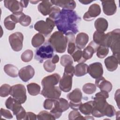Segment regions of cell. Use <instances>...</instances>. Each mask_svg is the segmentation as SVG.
Returning a JSON list of instances; mask_svg holds the SVG:
<instances>
[{
  "mask_svg": "<svg viewBox=\"0 0 120 120\" xmlns=\"http://www.w3.org/2000/svg\"><path fill=\"white\" fill-rule=\"evenodd\" d=\"M80 21L81 17L75 11L62 9L54 22L59 31L64 35L68 32L75 34L79 31L78 23Z\"/></svg>",
  "mask_w": 120,
  "mask_h": 120,
  "instance_id": "6da1fadb",
  "label": "cell"
},
{
  "mask_svg": "<svg viewBox=\"0 0 120 120\" xmlns=\"http://www.w3.org/2000/svg\"><path fill=\"white\" fill-rule=\"evenodd\" d=\"M60 79V76L57 73H54L45 77L41 81L43 89L55 86L59 82Z\"/></svg>",
  "mask_w": 120,
  "mask_h": 120,
  "instance_id": "2e32d148",
  "label": "cell"
},
{
  "mask_svg": "<svg viewBox=\"0 0 120 120\" xmlns=\"http://www.w3.org/2000/svg\"><path fill=\"white\" fill-rule=\"evenodd\" d=\"M5 105L7 108L11 110L13 114L16 116V119L24 120L26 112L21 104L16 101L12 97H9L5 102Z\"/></svg>",
  "mask_w": 120,
  "mask_h": 120,
  "instance_id": "5b68a950",
  "label": "cell"
},
{
  "mask_svg": "<svg viewBox=\"0 0 120 120\" xmlns=\"http://www.w3.org/2000/svg\"><path fill=\"white\" fill-rule=\"evenodd\" d=\"M8 40L12 49L15 52L20 51L23 47V35L20 32H15L11 34Z\"/></svg>",
  "mask_w": 120,
  "mask_h": 120,
  "instance_id": "8fae6325",
  "label": "cell"
},
{
  "mask_svg": "<svg viewBox=\"0 0 120 120\" xmlns=\"http://www.w3.org/2000/svg\"><path fill=\"white\" fill-rule=\"evenodd\" d=\"M55 25L54 22L48 17L46 18L45 22L44 20L38 21L35 24L34 28L36 30L46 36L52 32Z\"/></svg>",
  "mask_w": 120,
  "mask_h": 120,
  "instance_id": "52a82bcc",
  "label": "cell"
},
{
  "mask_svg": "<svg viewBox=\"0 0 120 120\" xmlns=\"http://www.w3.org/2000/svg\"><path fill=\"white\" fill-rule=\"evenodd\" d=\"M12 15L17 23H20V24L23 26H28L31 23V17L28 15H25L22 12L13 13Z\"/></svg>",
  "mask_w": 120,
  "mask_h": 120,
  "instance_id": "603a6c76",
  "label": "cell"
},
{
  "mask_svg": "<svg viewBox=\"0 0 120 120\" xmlns=\"http://www.w3.org/2000/svg\"><path fill=\"white\" fill-rule=\"evenodd\" d=\"M101 13L100 6L96 3L91 5L88 10L83 15V19L86 21H91Z\"/></svg>",
  "mask_w": 120,
  "mask_h": 120,
  "instance_id": "4fadbf2b",
  "label": "cell"
},
{
  "mask_svg": "<svg viewBox=\"0 0 120 120\" xmlns=\"http://www.w3.org/2000/svg\"><path fill=\"white\" fill-rule=\"evenodd\" d=\"M37 119V115L32 112H26L24 120H35Z\"/></svg>",
  "mask_w": 120,
  "mask_h": 120,
  "instance_id": "f907efd6",
  "label": "cell"
},
{
  "mask_svg": "<svg viewBox=\"0 0 120 120\" xmlns=\"http://www.w3.org/2000/svg\"><path fill=\"white\" fill-rule=\"evenodd\" d=\"M0 116L8 119H11L13 117L12 114L9 110L3 108L0 109Z\"/></svg>",
  "mask_w": 120,
  "mask_h": 120,
  "instance_id": "c3c4849f",
  "label": "cell"
},
{
  "mask_svg": "<svg viewBox=\"0 0 120 120\" xmlns=\"http://www.w3.org/2000/svg\"><path fill=\"white\" fill-rule=\"evenodd\" d=\"M82 50L77 47L75 51L71 55V57L75 62H77L79 63L85 62L82 58Z\"/></svg>",
  "mask_w": 120,
  "mask_h": 120,
  "instance_id": "8d00e7d4",
  "label": "cell"
},
{
  "mask_svg": "<svg viewBox=\"0 0 120 120\" xmlns=\"http://www.w3.org/2000/svg\"><path fill=\"white\" fill-rule=\"evenodd\" d=\"M52 5L60 7L62 9L73 10L76 7V3L74 0H51Z\"/></svg>",
  "mask_w": 120,
  "mask_h": 120,
  "instance_id": "cb8c5ba5",
  "label": "cell"
},
{
  "mask_svg": "<svg viewBox=\"0 0 120 120\" xmlns=\"http://www.w3.org/2000/svg\"><path fill=\"white\" fill-rule=\"evenodd\" d=\"M98 46L93 41H91L89 45L82 51V58L86 61L87 60L91 59L95 52H96V50Z\"/></svg>",
  "mask_w": 120,
  "mask_h": 120,
  "instance_id": "ffe728a7",
  "label": "cell"
},
{
  "mask_svg": "<svg viewBox=\"0 0 120 120\" xmlns=\"http://www.w3.org/2000/svg\"><path fill=\"white\" fill-rule=\"evenodd\" d=\"M11 86L8 84H2L0 88V96L1 97H6L10 94Z\"/></svg>",
  "mask_w": 120,
  "mask_h": 120,
  "instance_id": "7bdbcfd3",
  "label": "cell"
},
{
  "mask_svg": "<svg viewBox=\"0 0 120 120\" xmlns=\"http://www.w3.org/2000/svg\"><path fill=\"white\" fill-rule=\"evenodd\" d=\"M88 66L84 63H80L75 67L74 75L78 77L82 76L88 73Z\"/></svg>",
  "mask_w": 120,
  "mask_h": 120,
  "instance_id": "f546056e",
  "label": "cell"
},
{
  "mask_svg": "<svg viewBox=\"0 0 120 120\" xmlns=\"http://www.w3.org/2000/svg\"><path fill=\"white\" fill-rule=\"evenodd\" d=\"M104 63L107 70L112 72L117 68L120 63V58L114 55H112L105 60Z\"/></svg>",
  "mask_w": 120,
  "mask_h": 120,
  "instance_id": "44dd1931",
  "label": "cell"
},
{
  "mask_svg": "<svg viewBox=\"0 0 120 120\" xmlns=\"http://www.w3.org/2000/svg\"><path fill=\"white\" fill-rule=\"evenodd\" d=\"M109 51L108 47L104 45H98L96 50V54L98 58L103 59L107 55Z\"/></svg>",
  "mask_w": 120,
  "mask_h": 120,
  "instance_id": "d590c367",
  "label": "cell"
},
{
  "mask_svg": "<svg viewBox=\"0 0 120 120\" xmlns=\"http://www.w3.org/2000/svg\"><path fill=\"white\" fill-rule=\"evenodd\" d=\"M5 7L8 9L11 12L16 13L22 12L23 7L20 1L16 0H4Z\"/></svg>",
  "mask_w": 120,
  "mask_h": 120,
  "instance_id": "ac0fdd59",
  "label": "cell"
},
{
  "mask_svg": "<svg viewBox=\"0 0 120 120\" xmlns=\"http://www.w3.org/2000/svg\"><path fill=\"white\" fill-rule=\"evenodd\" d=\"M64 73L74 75L75 73V67L72 65H68L65 67Z\"/></svg>",
  "mask_w": 120,
  "mask_h": 120,
  "instance_id": "681fc988",
  "label": "cell"
},
{
  "mask_svg": "<svg viewBox=\"0 0 120 120\" xmlns=\"http://www.w3.org/2000/svg\"><path fill=\"white\" fill-rule=\"evenodd\" d=\"M89 41V36L84 32L79 33L76 37L75 42L76 47L80 49H83Z\"/></svg>",
  "mask_w": 120,
  "mask_h": 120,
  "instance_id": "484cf974",
  "label": "cell"
},
{
  "mask_svg": "<svg viewBox=\"0 0 120 120\" xmlns=\"http://www.w3.org/2000/svg\"><path fill=\"white\" fill-rule=\"evenodd\" d=\"M29 2H31V3L32 4H37V3L40 2V1H30Z\"/></svg>",
  "mask_w": 120,
  "mask_h": 120,
  "instance_id": "9f6ffc18",
  "label": "cell"
},
{
  "mask_svg": "<svg viewBox=\"0 0 120 120\" xmlns=\"http://www.w3.org/2000/svg\"><path fill=\"white\" fill-rule=\"evenodd\" d=\"M114 99L116 101L117 106L119 108V101H120V89H118L117 91H116L115 95H114Z\"/></svg>",
  "mask_w": 120,
  "mask_h": 120,
  "instance_id": "816d5d0a",
  "label": "cell"
},
{
  "mask_svg": "<svg viewBox=\"0 0 120 120\" xmlns=\"http://www.w3.org/2000/svg\"><path fill=\"white\" fill-rule=\"evenodd\" d=\"M73 63V59L71 56L68 54H64L61 57L60 64L62 66L65 67L68 65H72Z\"/></svg>",
  "mask_w": 120,
  "mask_h": 120,
  "instance_id": "60d3db41",
  "label": "cell"
},
{
  "mask_svg": "<svg viewBox=\"0 0 120 120\" xmlns=\"http://www.w3.org/2000/svg\"><path fill=\"white\" fill-rule=\"evenodd\" d=\"M115 112L116 111L114 106L108 103L106 105L104 110V116H106L109 117H112L115 115Z\"/></svg>",
  "mask_w": 120,
  "mask_h": 120,
  "instance_id": "b9f144b4",
  "label": "cell"
},
{
  "mask_svg": "<svg viewBox=\"0 0 120 120\" xmlns=\"http://www.w3.org/2000/svg\"><path fill=\"white\" fill-rule=\"evenodd\" d=\"M4 72L9 76L16 77L18 75L19 70L16 67L12 64H7L4 67Z\"/></svg>",
  "mask_w": 120,
  "mask_h": 120,
  "instance_id": "4dcf8cb0",
  "label": "cell"
},
{
  "mask_svg": "<svg viewBox=\"0 0 120 120\" xmlns=\"http://www.w3.org/2000/svg\"><path fill=\"white\" fill-rule=\"evenodd\" d=\"M95 85L99 88L100 90L109 92L112 88V85L110 82L106 80L102 76L96 79Z\"/></svg>",
  "mask_w": 120,
  "mask_h": 120,
  "instance_id": "7402d4cb",
  "label": "cell"
},
{
  "mask_svg": "<svg viewBox=\"0 0 120 120\" xmlns=\"http://www.w3.org/2000/svg\"><path fill=\"white\" fill-rule=\"evenodd\" d=\"M10 95L21 104L25 103L27 99L26 88L22 84H17L11 86Z\"/></svg>",
  "mask_w": 120,
  "mask_h": 120,
  "instance_id": "9c48e42d",
  "label": "cell"
},
{
  "mask_svg": "<svg viewBox=\"0 0 120 120\" xmlns=\"http://www.w3.org/2000/svg\"><path fill=\"white\" fill-rule=\"evenodd\" d=\"M20 2L22 4V5L23 8H26L28 5V3L29 1H25V0H20Z\"/></svg>",
  "mask_w": 120,
  "mask_h": 120,
  "instance_id": "db71d44e",
  "label": "cell"
},
{
  "mask_svg": "<svg viewBox=\"0 0 120 120\" xmlns=\"http://www.w3.org/2000/svg\"><path fill=\"white\" fill-rule=\"evenodd\" d=\"M45 41V38L44 36L40 33H38L33 37L31 40V44L34 47L37 48L42 45Z\"/></svg>",
  "mask_w": 120,
  "mask_h": 120,
  "instance_id": "d6a6232c",
  "label": "cell"
},
{
  "mask_svg": "<svg viewBox=\"0 0 120 120\" xmlns=\"http://www.w3.org/2000/svg\"><path fill=\"white\" fill-rule=\"evenodd\" d=\"M17 23L12 14L6 17L4 21V24L5 28L9 30H13L15 27V24Z\"/></svg>",
  "mask_w": 120,
  "mask_h": 120,
  "instance_id": "836d02e7",
  "label": "cell"
},
{
  "mask_svg": "<svg viewBox=\"0 0 120 120\" xmlns=\"http://www.w3.org/2000/svg\"><path fill=\"white\" fill-rule=\"evenodd\" d=\"M67 97L70 101L69 103V107L74 110H78L82 104V93L80 89H74L67 95Z\"/></svg>",
  "mask_w": 120,
  "mask_h": 120,
  "instance_id": "30bf717a",
  "label": "cell"
},
{
  "mask_svg": "<svg viewBox=\"0 0 120 120\" xmlns=\"http://www.w3.org/2000/svg\"><path fill=\"white\" fill-rule=\"evenodd\" d=\"M35 75V70L30 65H28L20 69L18 75L20 79L24 82H27L31 79Z\"/></svg>",
  "mask_w": 120,
  "mask_h": 120,
  "instance_id": "e0dca14e",
  "label": "cell"
},
{
  "mask_svg": "<svg viewBox=\"0 0 120 120\" xmlns=\"http://www.w3.org/2000/svg\"><path fill=\"white\" fill-rule=\"evenodd\" d=\"M54 49L48 43H45L39 46L35 51V59L40 63H42L44 60L52 58L53 55Z\"/></svg>",
  "mask_w": 120,
  "mask_h": 120,
  "instance_id": "8992f818",
  "label": "cell"
},
{
  "mask_svg": "<svg viewBox=\"0 0 120 120\" xmlns=\"http://www.w3.org/2000/svg\"><path fill=\"white\" fill-rule=\"evenodd\" d=\"M94 25L97 31L101 32H104L108 28V23L105 18L99 17L95 21Z\"/></svg>",
  "mask_w": 120,
  "mask_h": 120,
  "instance_id": "f1b7e54d",
  "label": "cell"
},
{
  "mask_svg": "<svg viewBox=\"0 0 120 120\" xmlns=\"http://www.w3.org/2000/svg\"><path fill=\"white\" fill-rule=\"evenodd\" d=\"M93 109V101H89L82 104L79 107V110L83 114L89 115L91 114Z\"/></svg>",
  "mask_w": 120,
  "mask_h": 120,
  "instance_id": "1f68e13d",
  "label": "cell"
},
{
  "mask_svg": "<svg viewBox=\"0 0 120 120\" xmlns=\"http://www.w3.org/2000/svg\"><path fill=\"white\" fill-rule=\"evenodd\" d=\"M79 1L82 3V4H84V5H87V4H89L90 3H91L92 2H93V1H89V0H79Z\"/></svg>",
  "mask_w": 120,
  "mask_h": 120,
  "instance_id": "11a10c76",
  "label": "cell"
},
{
  "mask_svg": "<svg viewBox=\"0 0 120 120\" xmlns=\"http://www.w3.org/2000/svg\"><path fill=\"white\" fill-rule=\"evenodd\" d=\"M33 57V52L31 50L28 49L25 51L21 55V58L22 61L28 62L31 60Z\"/></svg>",
  "mask_w": 120,
  "mask_h": 120,
  "instance_id": "ab89813d",
  "label": "cell"
},
{
  "mask_svg": "<svg viewBox=\"0 0 120 120\" xmlns=\"http://www.w3.org/2000/svg\"><path fill=\"white\" fill-rule=\"evenodd\" d=\"M52 4L50 1H42L38 5V9L40 13L43 15L46 16L49 15L52 8Z\"/></svg>",
  "mask_w": 120,
  "mask_h": 120,
  "instance_id": "83f0119b",
  "label": "cell"
},
{
  "mask_svg": "<svg viewBox=\"0 0 120 120\" xmlns=\"http://www.w3.org/2000/svg\"><path fill=\"white\" fill-rule=\"evenodd\" d=\"M37 119L39 120H55L53 116L46 111H42L37 115Z\"/></svg>",
  "mask_w": 120,
  "mask_h": 120,
  "instance_id": "f35d334b",
  "label": "cell"
},
{
  "mask_svg": "<svg viewBox=\"0 0 120 120\" xmlns=\"http://www.w3.org/2000/svg\"><path fill=\"white\" fill-rule=\"evenodd\" d=\"M88 73L92 78L96 79L101 77L103 74L102 64L98 62L90 64L88 66Z\"/></svg>",
  "mask_w": 120,
  "mask_h": 120,
  "instance_id": "5bb4252c",
  "label": "cell"
},
{
  "mask_svg": "<svg viewBox=\"0 0 120 120\" xmlns=\"http://www.w3.org/2000/svg\"><path fill=\"white\" fill-rule=\"evenodd\" d=\"M73 75L67 73H63V75L59 81V88L65 92H69L72 88V77Z\"/></svg>",
  "mask_w": 120,
  "mask_h": 120,
  "instance_id": "9a60e30c",
  "label": "cell"
},
{
  "mask_svg": "<svg viewBox=\"0 0 120 120\" xmlns=\"http://www.w3.org/2000/svg\"><path fill=\"white\" fill-rule=\"evenodd\" d=\"M43 67L46 71L51 73L54 71L55 70L56 65L52 62L51 60L48 59L44 62Z\"/></svg>",
  "mask_w": 120,
  "mask_h": 120,
  "instance_id": "ee69618b",
  "label": "cell"
},
{
  "mask_svg": "<svg viewBox=\"0 0 120 120\" xmlns=\"http://www.w3.org/2000/svg\"><path fill=\"white\" fill-rule=\"evenodd\" d=\"M54 100L53 99L47 98L46 99L43 103V106L45 109L51 110L53 107L54 105Z\"/></svg>",
  "mask_w": 120,
  "mask_h": 120,
  "instance_id": "7dc6e473",
  "label": "cell"
},
{
  "mask_svg": "<svg viewBox=\"0 0 120 120\" xmlns=\"http://www.w3.org/2000/svg\"><path fill=\"white\" fill-rule=\"evenodd\" d=\"M65 36L67 39V51L68 53L71 55L77 48L75 42V36L73 33L68 32L65 34Z\"/></svg>",
  "mask_w": 120,
  "mask_h": 120,
  "instance_id": "d4e9b609",
  "label": "cell"
},
{
  "mask_svg": "<svg viewBox=\"0 0 120 120\" xmlns=\"http://www.w3.org/2000/svg\"><path fill=\"white\" fill-rule=\"evenodd\" d=\"M109 96L107 92L102 90L95 94L93 98V109L91 112L93 116L98 118L104 116V110L108 104L106 99L109 98Z\"/></svg>",
  "mask_w": 120,
  "mask_h": 120,
  "instance_id": "7a4b0ae2",
  "label": "cell"
},
{
  "mask_svg": "<svg viewBox=\"0 0 120 120\" xmlns=\"http://www.w3.org/2000/svg\"><path fill=\"white\" fill-rule=\"evenodd\" d=\"M69 108V103L66 99L59 98L54 100V105L50 112L53 116L55 119L59 118L62 112L68 110Z\"/></svg>",
  "mask_w": 120,
  "mask_h": 120,
  "instance_id": "ba28073f",
  "label": "cell"
},
{
  "mask_svg": "<svg viewBox=\"0 0 120 120\" xmlns=\"http://www.w3.org/2000/svg\"><path fill=\"white\" fill-rule=\"evenodd\" d=\"M93 41L98 45L106 46L107 34L104 32H101L98 31H95L93 35Z\"/></svg>",
  "mask_w": 120,
  "mask_h": 120,
  "instance_id": "4316f807",
  "label": "cell"
},
{
  "mask_svg": "<svg viewBox=\"0 0 120 120\" xmlns=\"http://www.w3.org/2000/svg\"><path fill=\"white\" fill-rule=\"evenodd\" d=\"M96 86L92 83H87L83 85L82 90L83 92L88 95L94 93L96 90Z\"/></svg>",
  "mask_w": 120,
  "mask_h": 120,
  "instance_id": "74e56055",
  "label": "cell"
},
{
  "mask_svg": "<svg viewBox=\"0 0 120 120\" xmlns=\"http://www.w3.org/2000/svg\"><path fill=\"white\" fill-rule=\"evenodd\" d=\"M68 119L70 120H85L84 117H83L77 110L71 111L68 114Z\"/></svg>",
  "mask_w": 120,
  "mask_h": 120,
  "instance_id": "bcb514c9",
  "label": "cell"
},
{
  "mask_svg": "<svg viewBox=\"0 0 120 120\" xmlns=\"http://www.w3.org/2000/svg\"><path fill=\"white\" fill-rule=\"evenodd\" d=\"M60 12H61V9L58 7H57V6L52 7V8L51 12L49 15V17L54 22V21L58 17Z\"/></svg>",
  "mask_w": 120,
  "mask_h": 120,
  "instance_id": "f6af8a7d",
  "label": "cell"
},
{
  "mask_svg": "<svg viewBox=\"0 0 120 120\" xmlns=\"http://www.w3.org/2000/svg\"><path fill=\"white\" fill-rule=\"evenodd\" d=\"M107 34L106 46L110 48L113 55L120 58V30L116 29L108 32Z\"/></svg>",
  "mask_w": 120,
  "mask_h": 120,
  "instance_id": "277c9868",
  "label": "cell"
},
{
  "mask_svg": "<svg viewBox=\"0 0 120 120\" xmlns=\"http://www.w3.org/2000/svg\"><path fill=\"white\" fill-rule=\"evenodd\" d=\"M61 94V90L59 87L54 86L46 89H43L41 95L47 98L57 100L60 98Z\"/></svg>",
  "mask_w": 120,
  "mask_h": 120,
  "instance_id": "7c38bea8",
  "label": "cell"
},
{
  "mask_svg": "<svg viewBox=\"0 0 120 120\" xmlns=\"http://www.w3.org/2000/svg\"><path fill=\"white\" fill-rule=\"evenodd\" d=\"M48 42L57 52L62 53L64 52L66 50L67 46V38L59 31L53 32L48 39Z\"/></svg>",
  "mask_w": 120,
  "mask_h": 120,
  "instance_id": "3957f363",
  "label": "cell"
},
{
  "mask_svg": "<svg viewBox=\"0 0 120 120\" xmlns=\"http://www.w3.org/2000/svg\"><path fill=\"white\" fill-rule=\"evenodd\" d=\"M59 57L57 54H55L54 55L52 58V60L51 61L52 62L54 63V64H56L57 63H58L59 61Z\"/></svg>",
  "mask_w": 120,
  "mask_h": 120,
  "instance_id": "f5cc1de1",
  "label": "cell"
},
{
  "mask_svg": "<svg viewBox=\"0 0 120 120\" xmlns=\"http://www.w3.org/2000/svg\"><path fill=\"white\" fill-rule=\"evenodd\" d=\"M28 92L30 95L36 96L39 94L41 88L39 85L37 83L32 82L27 85Z\"/></svg>",
  "mask_w": 120,
  "mask_h": 120,
  "instance_id": "e575fe53",
  "label": "cell"
},
{
  "mask_svg": "<svg viewBox=\"0 0 120 120\" xmlns=\"http://www.w3.org/2000/svg\"><path fill=\"white\" fill-rule=\"evenodd\" d=\"M103 11L105 14L107 15H112L117 11V6L114 0L102 1Z\"/></svg>",
  "mask_w": 120,
  "mask_h": 120,
  "instance_id": "d6986e66",
  "label": "cell"
}]
</instances>
